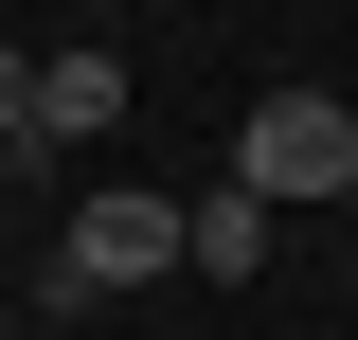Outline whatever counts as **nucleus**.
I'll return each instance as SVG.
<instances>
[{
    "mask_svg": "<svg viewBox=\"0 0 358 340\" xmlns=\"http://www.w3.org/2000/svg\"><path fill=\"white\" fill-rule=\"evenodd\" d=\"M233 179H251L268 215H287V197H341V179H358V108H341V90H268L251 126H233Z\"/></svg>",
    "mask_w": 358,
    "mask_h": 340,
    "instance_id": "f257e3e1",
    "label": "nucleus"
},
{
    "mask_svg": "<svg viewBox=\"0 0 358 340\" xmlns=\"http://www.w3.org/2000/svg\"><path fill=\"white\" fill-rule=\"evenodd\" d=\"M54 269H72V304H108V287H143V269H179V197H126V179H108V197L54 233Z\"/></svg>",
    "mask_w": 358,
    "mask_h": 340,
    "instance_id": "f03ea898",
    "label": "nucleus"
},
{
    "mask_svg": "<svg viewBox=\"0 0 358 340\" xmlns=\"http://www.w3.org/2000/svg\"><path fill=\"white\" fill-rule=\"evenodd\" d=\"M179 269H215V287H251V269H268V197H251V179H215V197L179 215Z\"/></svg>",
    "mask_w": 358,
    "mask_h": 340,
    "instance_id": "7ed1b4c3",
    "label": "nucleus"
},
{
    "mask_svg": "<svg viewBox=\"0 0 358 340\" xmlns=\"http://www.w3.org/2000/svg\"><path fill=\"white\" fill-rule=\"evenodd\" d=\"M108 108H126V72H108V54H36V143H90Z\"/></svg>",
    "mask_w": 358,
    "mask_h": 340,
    "instance_id": "20e7f679",
    "label": "nucleus"
},
{
    "mask_svg": "<svg viewBox=\"0 0 358 340\" xmlns=\"http://www.w3.org/2000/svg\"><path fill=\"white\" fill-rule=\"evenodd\" d=\"M18 126H36V54H0V143H18Z\"/></svg>",
    "mask_w": 358,
    "mask_h": 340,
    "instance_id": "39448f33",
    "label": "nucleus"
}]
</instances>
